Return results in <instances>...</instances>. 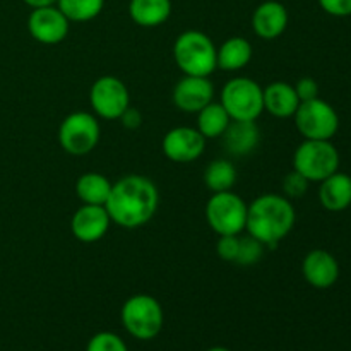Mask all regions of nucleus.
Here are the masks:
<instances>
[{
    "mask_svg": "<svg viewBox=\"0 0 351 351\" xmlns=\"http://www.w3.org/2000/svg\"><path fill=\"white\" fill-rule=\"evenodd\" d=\"M112 182L101 173L89 171L79 177L75 184V194L81 199L82 204L89 206H105L112 192Z\"/></svg>",
    "mask_w": 351,
    "mask_h": 351,
    "instance_id": "4be33fe9",
    "label": "nucleus"
},
{
    "mask_svg": "<svg viewBox=\"0 0 351 351\" xmlns=\"http://www.w3.org/2000/svg\"><path fill=\"white\" fill-rule=\"evenodd\" d=\"M293 170L308 182L326 180L339 170V153L331 141L305 139L293 154Z\"/></svg>",
    "mask_w": 351,
    "mask_h": 351,
    "instance_id": "39448f33",
    "label": "nucleus"
},
{
    "mask_svg": "<svg viewBox=\"0 0 351 351\" xmlns=\"http://www.w3.org/2000/svg\"><path fill=\"white\" fill-rule=\"evenodd\" d=\"M160 204L158 189L143 175H127L112 185L105 209L110 219L122 228L134 230L151 221Z\"/></svg>",
    "mask_w": 351,
    "mask_h": 351,
    "instance_id": "f257e3e1",
    "label": "nucleus"
},
{
    "mask_svg": "<svg viewBox=\"0 0 351 351\" xmlns=\"http://www.w3.org/2000/svg\"><path fill=\"white\" fill-rule=\"evenodd\" d=\"M57 7L71 23H86L99 16L105 0H57Z\"/></svg>",
    "mask_w": 351,
    "mask_h": 351,
    "instance_id": "393cba45",
    "label": "nucleus"
},
{
    "mask_svg": "<svg viewBox=\"0 0 351 351\" xmlns=\"http://www.w3.org/2000/svg\"><path fill=\"white\" fill-rule=\"evenodd\" d=\"M319 201L328 211L339 213L351 206V177L341 171H336L331 177L321 182Z\"/></svg>",
    "mask_w": 351,
    "mask_h": 351,
    "instance_id": "a211bd4d",
    "label": "nucleus"
},
{
    "mask_svg": "<svg viewBox=\"0 0 351 351\" xmlns=\"http://www.w3.org/2000/svg\"><path fill=\"white\" fill-rule=\"evenodd\" d=\"M120 120H122V125L125 127V129L136 130L139 129L141 123H143V115H141V112L137 108L129 106V108L120 115Z\"/></svg>",
    "mask_w": 351,
    "mask_h": 351,
    "instance_id": "2f4dec72",
    "label": "nucleus"
},
{
    "mask_svg": "<svg viewBox=\"0 0 351 351\" xmlns=\"http://www.w3.org/2000/svg\"><path fill=\"white\" fill-rule=\"evenodd\" d=\"M319 5L324 12L335 17L351 16V0H319Z\"/></svg>",
    "mask_w": 351,
    "mask_h": 351,
    "instance_id": "7c9ffc66",
    "label": "nucleus"
},
{
    "mask_svg": "<svg viewBox=\"0 0 351 351\" xmlns=\"http://www.w3.org/2000/svg\"><path fill=\"white\" fill-rule=\"evenodd\" d=\"M230 122L232 119H230L228 112L223 108L221 103L211 101L197 113V130L204 136V139L221 137Z\"/></svg>",
    "mask_w": 351,
    "mask_h": 351,
    "instance_id": "5701e85b",
    "label": "nucleus"
},
{
    "mask_svg": "<svg viewBox=\"0 0 351 351\" xmlns=\"http://www.w3.org/2000/svg\"><path fill=\"white\" fill-rule=\"evenodd\" d=\"M86 351H129L127 350L125 341L120 338L119 335L110 331L96 332L91 339H89Z\"/></svg>",
    "mask_w": 351,
    "mask_h": 351,
    "instance_id": "bb28decb",
    "label": "nucleus"
},
{
    "mask_svg": "<svg viewBox=\"0 0 351 351\" xmlns=\"http://www.w3.org/2000/svg\"><path fill=\"white\" fill-rule=\"evenodd\" d=\"M295 219L297 215L290 199L280 194H264L247 208L245 230L264 247L274 249L293 230Z\"/></svg>",
    "mask_w": 351,
    "mask_h": 351,
    "instance_id": "f03ea898",
    "label": "nucleus"
},
{
    "mask_svg": "<svg viewBox=\"0 0 351 351\" xmlns=\"http://www.w3.org/2000/svg\"><path fill=\"white\" fill-rule=\"evenodd\" d=\"M293 119L304 139L331 141L339 129L338 113L328 101L321 98L302 101Z\"/></svg>",
    "mask_w": 351,
    "mask_h": 351,
    "instance_id": "6e6552de",
    "label": "nucleus"
},
{
    "mask_svg": "<svg viewBox=\"0 0 351 351\" xmlns=\"http://www.w3.org/2000/svg\"><path fill=\"white\" fill-rule=\"evenodd\" d=\"M71 21L55 5L38 7L27 17L29 34L43 45H57L64 41L69 34Z\"/></svg>",
    "mask_w": 351,
    "mask_h": 351,
    "instance_id": "9b49d317",
    "label": "nucleus"
},
{
    "mask_svg": "<svg viewBox=\"0 0 351 351\" xmlns=\"http://www.w3.org/2000/svg\"><path fill=\"white\" fill-rule=\"evenodd\" d=\"M161 147L168 160L175 163H192L204 153L206 139L197 129L175 127L165 134Z\"/></svg>",
    "mask_w": 351,
    "mask_h": 351,
    "instance_id": "f8f14e48",
    "label": "nucleus"
},
{
    "mask_svg": "<svg viewBox=\"0 0 351 351\" xmlns=\"http://www.w3.org/2000/svg\"><path fill=\"white\" fill-rule=\"evenodd\" d=\"M252 58V45L245 40V38L233 36L226 40L221 47L218 48L216 53V60H218V67L221 71H240L245 67Z\"/></svg>",
    "mask_w": 351,
    "mask_h": 351,
    "instance_id": "412c9836",
    "label": "nucleus"
},
{
    "mask_svg": "<svg viewBox=\"0 0 351 351\" xmlns=\"http://www.w3.org/2000/svg\"><path fill=\"white\" fill-rule=\"evenodd\" d=\"M218 48L202 31H184L173 45V58L185 75L209 77L218 67Z\"/></svg>",
    "mask_w": 351,
    "mask_h": 351,
    "instance_id": "7ed1b4c3",
    "label": "nucleus"
},
{
    "mask_svg": "<svg viewBox=\"0 0 351 351\" xmlns=\"http://www.w3.org/2000/svg\"><path fill=\"white\" fill-rule=\"evenodd\" d=\"M305 281L317 290H328L339 280V264L331 252L322 249L311 250L302 263Z\"/></svg>",
    "mask_w": 351,
    "mask_h": 351,
    "instance_id": "2eb2a0df",
    "label": "nucleus"
},
{
    "mask_svg": "<svg viewBox=\"0 0 351 351\" xmlns=\"http://www.w3.org/2000/svg\"><path fill=\"white\" fill-rule=\"evenodd\" d=\"M223 108L232 120L256 122L264 112V89L249 77H235L221 91Z\"/></svg>",
    "mask_w": 351,
    "mask_h": 351,
    "instance_id": "423d86ee",
    "label": "nucleus"
},
{
    "mask_svg": "<svg viewBox=\"0 0 351 351\" xmlns=\"http://www.w3.org/2000/svg\"><path fill=\"white\" fill-rule=\"evenodd\" d=\"M239 235H219L218 243H216V252L226 263H235L237 256H239Z\"/></svg>",
    "mask_w": 351,
    "mask_h": 351,
    "instance_id": "c85d7f7f",
    "label": "nucleus"
},
{
    "mask_svg": "<svg viewBox=\"0 0 351 351\" xmlns=\"http://www.w3.org/2000/svg\"><path fill=\"white\" fill-rule=\"evenodd\" d=\"M129 14L143 27H156L167 23L171 14L170 0H130Z\"/></svg>",
    "mask_w": 351,
    "mask_h": 351,
    "instance_id": "aec40b11",
    "label": "nucleus"
},
{
    "mask_svg": "<svg viewBox=\"0 0 351 351\" xmlns=\"http://www.w3.org/2000/svg\"><path fill=\"white\" fill-rule=\"evenodd\" d=\"M293 88L295 91H297V96L298 99H300V103L319 98V84L315 79L312 77L298 79V82L293 86Z\"/></svg>",
    "mask_w": 351,
    "mask_h": 351,
    "instance_id": "c756f323",
    "label": "nucleus"
},
{
    "mask_svg": "<svg viewBox=\"0 0 351 351\" xmlns=\"http://www.w3.org/2000/svg\"><path fill=\"white\" fill-rule=\"evenodd\" d=\"M237 182L235 165L228 160H215L204 171V184L213 194L232 191Z\"/></svg>",
    "mask_w": 351,
    "mask_h": 351,
    "instance_id": "b1692460",
    "label": "nucleus"
},
{
    "mask_svg": "<svg viewBox=\"0 0 351 351\" xmlns=\"http://www.w3.org/2000/svg\"><path fill=\"white\" fill-rule=\"evenodd\" d=\"M99 141V123L88 112H74L64 119L58 129L62 149L74 156L91 153Z\"/></svg>",
    "mask_w": 351,
    "mask_h": 351,
    "instance_id": "1a4fd4ad",
    "label": "nucleus"
},
{
    "mask_svg": "<svg viewBox=\"0 0 351 351\" xmlns=\"http://www.w3.org/2000/svg\"><path fill=\"white\" fill-rule=\"evenodd\" d=\"M89 101L96 115L105 120H117L130 106V95L119 77L103 75L91 86Z\"/></svg>",
    "mask_w": 351,
    "mask_h": 351,
    "instance_id": "9d476101",
    "label": "nucleus"
},
{
    "mask_svg": "<svg viewBox=\"0 0 351 351\" xmlns=\"http://www.w3.org/2000/svg\"><path fill=\"white\" fill-rule=\"evenodd\" d=\"M223 146L233 156H245L252 153L261 139L259 127L256 122L232 120L221 136Z\"/></svg>",
    "mask_w": 351,
    "mask_h": 351,
    "instance_id": "f3484780",
    "label": "nucleus"
},
{
    "mask_svg": "<svg viewBox=\"0 0 351 351\" xmlns=\"http://www.w3.org/2000/svg\"><path fill=\"white\" fill-rule=\"evenodd\" d=\"M264 256V243L254 239L252 235H247L240 239L239 256H237V264L240 266H252V264L259 263Z\"/></svg>",
    "mask_w": 351,
    "mask_h": 351,
    "instance_id": "a878e982",
    "label": "nucleus"
},
{
    "mask_svg": "<svg viewBox=\"0 0 351 351\" xmlns=\"http://www.w3.org/2000/svg\"><path fill=\"white\" fill-rule=\"evenodd\" d=\"M110 223L112 219H110L105 206L82 204L72 216L71 230L72 235L79 242L95 243L106 235Z\"/></svg>",
    "mask_w": 351,
    "mask_h": 351,
    "instance_id": "4468645a",
    "label": "nucleus"
},
{
    "mask_svg": "<svg viewBox=\"0 0 351 351\" xmlns=\"http://www.w3.org/2000/svg\"><path fill=\"white\" fill-rule=\"evenodd\" d=\"M24 3H27L33 9H38V7H47V5H55L57 0H23Z\"/></svg>",
    "mask_w": 351,
    "mask_h": 351,
    "instance_id": "473e14b6",
    "label": "nucleus"
},
{
    "mask_svg": "<svg viewBox=\"0 0 351 351\" xmlns=\"http://www.w3.org/2000/svg\"><path fill=\"white\" fill-rule=\"evenodd\" d=\"M247 208L245 201L235 192H216L206 206V218L218 235H240L245 230Z\"/></svg>",
    "mask_w": 351,
    "mask_h": 351,
    "instance_id": "0eeeda50",
    "label": "nucleus"
},
{
    "mask_svg": "<svg viewBox=\"0 0 351 351\" xmlns=\"http://www.w3.org/2000/svg\"><path fill=\"white\" fill-rule=\"evenodd\" d=\"M288 26V10L276 0L263 2L252 16V29L263 40H274L281 36Z\"/></svg>",
    "mask_w": 351,
    "mask_h": 351,
    "instance_id": "dca6fc26",
    "label": "nucleus"
},
{
    "mask_svg": "<svg viewBox=\"0 0 351 351\" xmlns=\"http://www.w3.org/2000/svg\"><path fill=\"white\" fill-rule=\"evenodd\" d=\"M208 351H230V350L225 348V346H213V348H209Z\"/></svg>",
    "mask_w": 351,
    "mask_h": 351,
    "instance_id": "72a5a7b5",
    "label": "nucleus"
},
{
    "mask_svg": "<svg viewBox=\"0 0 351 351\" xmlns=\"http://www.w3.org/2000/svg\"><path fill=\"white\" fill-rule=\"evenodd\" d=\"M215 86L208 77L184 75L173 89V103L178 110L187 113H199L213 101Z\"/></svg>",
    "mask_w": 351,
    "mask_h": 351,
    "instance_id": "ddd939ff",
    "label": "nucleus"
},
{
    "mask_svg": "<svg viewBox=\"0 0 351 351\" xmlns=\"http://www.w3.org/2000/svg\"><path fill=\"white\" fill-rule=\"evenodd\" d=\"M122 324L132 338L141 341L154 339L163 329L165 315L161 304L151 295H134L122 305Z\"/></svg>",
    "mask_w": 351,
    "mask_h": 351,
    "instance_id": "20e7f679",
    "label": "nucleus"
},
{
    "mask_svg": "<svg viewBox=\"0 0 351 351\" xmlns=\"http://www.w3.org/2000/svg\"><path fill=\"white\" fill-rule=\"evenodd\" d=\"M308 184L311 182L304 177L302 173H298L297 170L290 171L287 177L283 178V192L288 199H298L307 192Z\"/></svg>",
    "mask_w": 351,
    "mask_h": 351,
    "instance_id": "cd10ccee",
    "label": "nucleus"
},
{
    "mask_svg": "<svg viewBox=\"0 0 351 351\" xmlns=\"http://www.w3.org/2000/svg\"><path fill=\"white\" fill-rule=\"evenodd\" d=\"M300 99L288 82H273L264 89V110L276 119H290L295 115Z\"/></svg>",
    "mask_w": 351,
    "mask_h": 351,
    "instance_id": "6ab92c4d",
    "label": "nucleus"
}]
</instances>
